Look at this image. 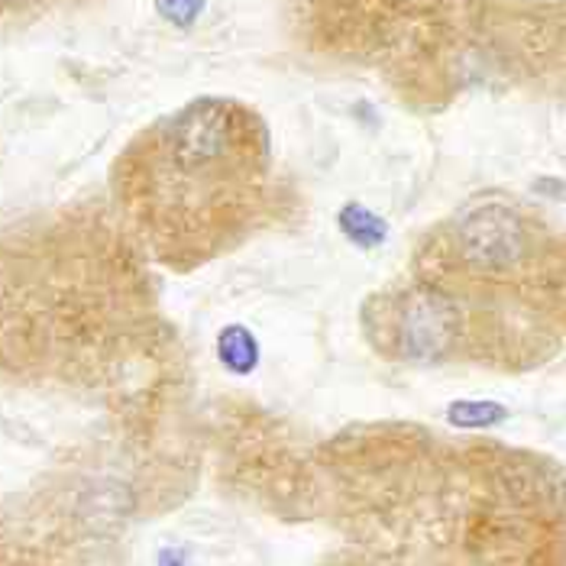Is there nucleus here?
I'll list each match as a JSON object with an SVG mask.
<instances>
[{
    "mask_svg": "<svg viewBox=\"0 0 566 566\" xmlns=\"http://www.w3.org/2000/svg\"><path fill=\"white\" fill-rule=\"evenodd\" d=\"M247 133V117L237 104L205 97L175 111L163 143L175 172L218 178L243 163Z\"/></svg>",
    "mask_w": 566,
    "mask_h": 566,
    "instance_id": "nucleus-1",
    "label": "nucleus"
},
{
    "mask_svg": "<svg viewBox=\"0 0 566 566\" xmlns=\"http://www.w3.org/2000/svg\"><path fill=\"white\" fill-rule=\"evenodd\" d=\"M463 337V311L457 298L434 285L408 289L395 307V353L415 366H437L453 356Z\"/></svg>",
    "mask_w": 566,
    "mask_h": 566,
    "instance_id": "nucleus-2",
    "label": "nucleus"
},
{
    "mask_svg": "<svg viewBox=\"0 0 566 566\" xmlns=\"http://www.w3.org/2000/svg\"><path fill=\"white\" fill-rule=\"evenodd\" d=\"M450 240L457 260L482 275L512 272L527 256V227L515 208L502 201L463 208L453 220Z\"/></svg>",
    "mask_w": 566,
    "mask_h": 566,
    "instance_id": "nucleus-3",
    "label": "nucleus"
},
{
    "mask_svg": "<svg viewBox=\"0 0 566 566\" xmlns=\"http://www.w3.org/2000/svg\"><path fill=\"white\" fill-rule=\"evenodd\" d=\"M334 223H337L340 237L359 253H373V250L386 247V240H389V220L363 201H344L334 214Z\"/></svg>",
    "mask_w": 566,
    "mask_h": 566,
    "instance_id": "nucleus-4",
    "label": "nucleus"
},
{
    "mask_svg": "<svg viewBox=\"0 0 566 566\" xmlns=\"http://www.w3.org/2000/svg\"><path fill=\"white\" fill-rule=\"evenodd\" d=\"M218 359L227 373L237 376H250L262 359V347L256 340V334L247 324H223L218 331Z\"/></svg>",
    "mask_w": 566,
    "mask_h": 566,
    "instance_id": "nucleus-5",
    "label": "nucleus"
},
{
    "mask_svg": "<svg viewBox=\"0 0 566 566\" xmlns=\"http://www.w3.org/2000/svg\"><path fill=\"white\" fill-rule=\"evenodd\" d=\"M208 10V0H156V13L175 27V30H191Z\"/></svg>",
    "mask_w": 566,
    "mask_h": 566,
    "instance_id": "nucleus-6",
    "label": "nucleus"
}]
</instances>
